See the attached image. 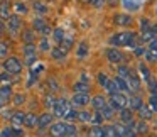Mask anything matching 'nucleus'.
Listing matches in <instances>:
<instances>
[{
    "instance_id": "nucleus-9",
    "label": "nucleus",
    "mask_w": 157,
    "mask_h": 137,
    "mask_svg": "<svg viewBox=\"0 0 157 137\" xmlns=\"http://www.w3.org/2000/svg\"><path fill=\"white\" fill-rule=\"evenodd\" d=\"M132 22H133V19L130 14H115L113 15V24L118 25V27H127Z\"/></svg>"
},
{
    "instance_id": "nucleus-5",
    "label": "nucleus",
    "mask_w": 157,
    "mask_h": 137,
    "mask_svg": "<svg viewBox=\"0 0 157 137\" xmlns=\"http://www.w3.org/2000/svg\"><path fill=\"white\" fill-rule=\"evenodd\" d=\"M22 53L25 56V65L27 66L34 65V61L37 59V48H36V44H24Z\"/></svg>"
},
{
    "instance_id": "nucleus-51",
    "label": "nucleus",
    "mask_w": 157,
    "mask_h": 137,
    "mask_svg": "<svg viewBox=\"0 0 157 137\" xmlns=\"http://www.w3.org/2000/svg\"><path fill=\"white\" fill-rule=\"evenodd\" d=\"M54 102H56V98L51 95V93H48V95H46V100H44L46 107H48V108H52V105H54Z\"/></svg>"
},
{
    "instance_id": "nucleus-14",
    "label": "nucleus",
    "mask_w": 157,
    "mask_h": 137,
    "mask_svg": "<svg viewBox=\"0 0 157 137\" xmlns=\"http://www.w3.org/2000/svg\"><path fill=\"white\" fill-rule=\"evenodd\" d=\"M137 115H139V119L140 120H150L154 117V112L152 110H150V107L149 105H145V103H142V105H140V108L137 110Z\"/></svg>"
},
{
    "instance_id": "nucleus-36",
    "label": "nucleus",
    "mask_w": 157,
    "mask_h": 137,
    "mask_svg": "<svg viewBox=\"0 0 157 137\" xmlns=\"http://www.w3.org/2000/svg\"><path fill=\"white\" fill-rule=\"evenodd\" d=\"M155 37V34H154L150 29H147V31H142V36H140V39L139 41H144V42H150L152 39Z\"/></svg>"
},
{
    "instance_id": "nucleus-16",
    "label": "nucleus",
    "mask_w": 157,
    "mask_h": 137,
    "mask_svg": "<svg viewBox=\"0 0 157 137\" xmlns=\"http://www.w3.org/2000/svg\"><path fill=\"white\" fill-rule=\"evenodd\" d=\"M54 120V115L52 113H42V115L37 117V127H41V129H46V127L51 125V122Z\"/></svg>"
},
{
    "instance_id": "nucleus-20",
    "label": "nucleus",
    "mask_w": 157,
    "mask_h": 137,
    "mask_svg": "<svg viewBox=\"0 0 157 137\" xmlns=\"http://www.w3.org/2000/svg\"><path fill=\"white\" fill-rule=\"evenodd\" d=\"M24 127H27V129H34V127H37V115L36 113H25L24 115Z\"/></svg>"
},
{
    "instance_id": "nucleus-59",
    "label": "nucleus",
    "mask_w": 157,
    "mask_h": 137,
    "mask_svg": "<svg viewBox=\"0 0 157 137\" xmlns=\"http://www.w3.org/2000/svg\"><path fill=\"white\" fill-rule=\"evenodd\" d=\"M117 4H118V0H108V5H110V7H115Z\"/></svg>"
},
{
    "instance_id": "nucleus-30",
    "label": "nucleus",
    "mask_w": 157,
    "mask_h": 137,
    "mask_svg": "<svg viewBox=\"0 0 157 137\" xmlns=\"http://www.w3.org/2000/svg\"><path fill=\"white\" fill-rule=\"evenodd\" d=\"M34 10H36V14H39V15H46L48 14V5H44L42 2L36 0L34 2Z\"/></svg>"
},
{
    "instance_id": "nucleus-63",
    "label": "nucleus",
    "mask_w": 157,
    "mask_h": 137,
    "mask_svg": "<svg viewBox=\"0 0 157 137\" xmlns=\"http://www.w3.org/2000/svg\"><path fill=\"white\" fill-rule=\"evenodd\" d=\"M155 14H157V7H155Z\"/></svg>"
},
{
    "instance_id": "nucleus-34",
    "label": "nucleus",
    "mask_w": 157,
    "mask_h": 137,
    "mask_svg": "<svg viewBox=\"0 0 157 137\" xmlns=\"http://www.w3.org/2000/svg\"><path fill=\"white\" fill-rule=\"evenodd\" d=\"M39 51H42V53L51 51V44H49V39L46 37V36L41 39V41H39Z\"/></svg>"
},
{
    "instance_id": "nucleus-35",
    "label": "nucleus",
    "mask_w": 157,
    "mask_h": 137,
    "mask_svg": "<svg viewBox=\"0 0 157 137\" xmlns=\"http://www.w3.org/2000/svg\"><path fill=\"white\" fill-rule=\"evenodd\" d=\"M113 127H115L117 137H123L127 132H128V127H127L125 123H117V125H113Z\"/></svg>"
},
{
    "instance_id": "nucleus-25",
    "label": "nucleus",
    "mask_w": 157,
    "mask_h": 137,
    "mask_svg": "<svg viewBox=\"0 0 157 137\" xmlns=\"http://www.w3.org/2000/svg\"><path fill=\"white\" fill-rule=\"evenodd\" d=\"M96 112H98L100 115L103 117V120H112V119H113V112H115V110H113L112 107H110L108 103H106L105 107H101V108L96 110Z\"/></svg>"
},
{
    "instance_id": "nucleus-58",
    "label": "nucleus",
    "mask_w": 157,
    "mask_h": 137,
    "mask_svg": "<svg viewBox=\"0 0 157 137\" xmlns=\"http://www.w3.org/2000/svg\"><path fill=\"white\" fill-rule=\"evenodd\" d=\"M36 81H37V76H36V75H32V73H31V76H29V81H27V86L31 88V86L34 85Z\"/></svg>"
},
{
    "instance_id": "nucleus-22",
    "label": "nucleus",
    "mask_w": 157,
    "mask_h": 137,
    "mask_svg": "<svg viewBox=\"0 0 157 137\" xmlns=\"http://www.w3.org/2000/svg\"><path fill=\"white\" fill-rule=\"evenodd\" d=\"M90 90H91V86L86 81H76L73 85V92L75 93H90Z\"/></svg>"
},
{
    "instance_id": "nucleus-29",
    "label": "nucleus",
    "mask_w": 157,
    "mask_h": 137,
    "mask_svg": "<svg viewBox=\"0 0 157 137\" xmlns=\"http://www.w3.org/2000/svg\"><path fill=\"white\" fill-rule=\"evenodd\" d=\"M88 53H90L88 44H86L85 41H83V42H79V44H78V49H76V54H78V58H79V59L86 58V54H88Z\"/></svg>"
},
{
    "instance_id": "nucleus-61",
    "label": "nucleus",
    "mask_w": 157,
    "mask_h": 137,
    "mask_svg": "<svg viewBox=\"0 0 157 137\" xmlns=\"http://www.w3.org/2000/svg\"><path fill=\"white\" fill-rule=\"evenodd\" d=\"M4 29H5V24H4V21L0 19V31H4Z\"/></svg>"
},
{
    "instance_id": "nucleus-24",
    "label": "nucleus",
    "mask_w": 157,
    "mask_h": 137,
    "mask_svg": "<svg viewBox=\"0 0 157 137\" xmlns=\"http://www.w3.org/2000/svg\"><path fill=\"white\" fill-rule=\"evenodd\" d=\"M120 112V120H122V123H128L130 120H133V112L128 108V107H125V108H122V110H118Z\"/></svg>"
},
{
    "instance_id": "nucleus-17",
    "label": "nucleus",
    "mask_w": 157,
    "mask_h": 137,
    "mask_svg": "<svg viewBox=\"0 0 157 137\" xmlns=\"http://www.w3.org/2000/svg\"><path fill=\"white\" fill-rule=\"evenodd\" d=\"M10 2L9 0H0V19L2 21H7L10 17Z\"/></svg>"
},
{
    "instance_id": "nucleus-37",
    "label": "nucleus",
    "mask_w": 157,
    "mask_h": 137,
    "mask_svg": "<svg viewBox=\"0 0 157 137\" xmlns=\"http://www.w3.org/2000/svg\"><path fill=\"white\" fill-rule=\"evenodd\" d=\"M117 73H118L117 76H120V78H127V76H128V73H130V66L120 65L118 68H117Z\"/></svg>"
},
{
    "instance_id": "nucleus-38",
    "label": "nucleus",
    "mask_w": 157,
    "mask_h": 137,
    "mask_svg": "<svg viewBox=\"0 0 157 137\" xmlns=\"http://www.w3.org/2000/svg\"><path fill=\"white\" fill-rule=\"evenodd\" d=\"M73 44H75V41H73V37H64V39H63V41L58 44V46H61V48L64 49V51H69V49L73 48Z\"/></svg>"
},
{
    "instance_id": "nucleus-43",
    "label": "nucleus",
    "mask_w": 157,
    "mask_h": 137,
    "mask_svg": "<svg viewBox=\"0 0 157 137\" xmlns=\"http://www.w3.org/2000/svg\"><path fill=\"white\" fill-rule=\"evenodd\" d=\"M76 117H78V112H76L75 108H69L68 112L64 113V117H63V119H64L66 122H71V120H76Z\"/></svg>"
},
{
    "instance_id": "nucleus-49",
    "label": "nucleus",
    "mask_w": 157,
    "mask_h": 137,
    "mask_svg": "<svg viewBox=\"0 0 157 137\" xmlns=\"http://www.w3.org/2000/svg\"><path fill=\"white\" fill-rule=\"evenodd\" d=\"M90 122H91L93 125H100V123L103 122V117L100 115L98 112H95V113H91V120H90Z\"/></svg>"
},
{
    "instance_id": "nucleus-32",
    "label": "nucleus",
    "mask_w": 157,
    "mask_h": 137,
    "mask_svg": "<svg viewBox=\"0 0 157 137\" xmlns=\"http://www.w3.org/2000/svg\"><path fill=\"white\" fill-rule=\"evenodd\" d=\"M96 80H98V85L103 86V88H106L108 83H110V78H108L106 73H98V75H96Z\"/></svg>"
},
{
    "instance_id": "nucleus-23",
    "label": "nucleus",
    "mask_w": 157,
    "mask_h": 137,
    "mask_svg": "<svg viewBox=\"0 0 157 137\" xmlns=\"http://www.w3.org/2000/svg\"><path fill=\"white\" fill-rule=\"evenodd\" d=\"M66 54H68V51H64L61 46H56V48L51 49V58L56 59V61H61V59H64Z\"/></svg>"
},
{
    "instance_id": "nucleus-2",
    "label": "nucleus",
    "mask_w": 157,
    "mask_h": 137,
    "mask_svg": "<svg viewBox=\"0 0 157 137\" xmlns=\"http://www.w3.org/2000/svg\"><path fill=\"white\" fill-rule=\"evenodd\" d=\"M4 71L10 73V75H19V73L22 71V63H21V59L14 58V56H10V58H5V61H4Z\"/></svg>"
},
{
    "instance_id": "nucleus-40",
    "label": "nucleus",
    "mask_w": 157,
    "mask_h": 137,
    "mask_svg": "<svg viewBox=\"0 0 157 137\" xmlns=\"http://www.w3.org/2000/svg\"><path fill=\"white\" fill-rule=\"evenodd\" d=\"M52 37H54V41L58 42H61L63 39H64V31H63L61 27H58V29H54V31H52Z\"/></svg>"
},
{
    "instance_id": "nucleus-13",
    "label": "nucleus",
    "mask_w": 157,
    "mask_h": 137,
    "mask_svg": "<svg viewBox=\"0 0 157 137\" xmlns=\"http://www.w3.org/2000/svg\"><path fill=\"white\" fill-rule=\"evenodd\" d=\"M127 85H128V88L130 90H140V78H139V75H137L133 69H130V73H128V76H127Z\"/></svg>"
},
{
    "instance_id": "nucleus-19",
    "label": "nucleus",
    "mask_w": 157,
    "mask_h": 137,
    "mask_svg": "<svg viewBox=\"0 0 157 137\" xmlns=\"http://www.w3.org/2000/svg\"><path fill=\"white\" fill-rule=\"evenodd\" d=\"M113 83H115L117 90H118L120 93H128V92H130V88H128V85H127V80H125V78L115 76V78H113Z\"/></svg>"
},
{
    "instance_id": "nucleus-4",
    "label": "nucleus",
    "mask_w": 157,
    "mask_h": 137,
    "mask_svg": "<svg viewBox=\"0 0 157 137\" xmlns=\"http://www.w3.org/2000/svg\"><path fill=\"white\" fill-rule=\"evenodd\" d=\"M108 105L112 107L113 110H122L127 107V96L123 95V93H113V95H110L108 98Z\"/></svg>"
},
{
    "instance_id": "nucleus-56",
    "label": "nucleus",
    "mask_w": 157,
    "mask_h": 137,
    "mask_svg": "<svg viewBox=\"0 0 157 137\" xmlns=\"http://www.w3.org/2000/svg\"><path fill=\"white\" fill-rule=\"evenodd\" d=\"M149 49H150V51H155V53H157V36L149 42Z\"/></svg>"
},
{
    "instance_id": "nucleus-27",
    "label": "nucleus",
    "mask_w": 157,
    "mask_h": 137,
    "mask_svg": "<svg viewBox=\"0 0 157 137\" xmlns=\"http://www.w3.org/2000/svg\"><path fill=\"white\" fill-rule=\"evenodd\" d=\"M133 132L135 134H145L147 130H149V125H147V122L145 120H140V122H135L133 123Z\"/></svg>"
},
{
    "instance_id": "nucleus-47",
    "label": "nucleus",
    "mask_w": 157,
    "mask_h": 137,
    "mask_svg": "<svg viewBox=\"0 0 157 137\" xmlns=\"http://www.w3.org/2000/svg\"><path fill=\"white\" fill-rule=\"evenodd\" d=\"M76 119L79 120V122H90L91 120V113L90 112H78V117Z\"/></svg>"
},
{
    "instance_id": "nucleus-1",
    "label": "nucleus",
    "mask_w": 157,
    "mask_h": 137,
    "mask_svg": "<svg viewBox=\"0 0 157 137\" xmlns=\"http://www.w3.org/2000/svg\"><path fill=\"white\" fill-rule=\"evenodd\" d=\"M110 44L112 48H120V46H127V48H135L139 44V39H137V34L132 31L127 32H118V34H113L110 37Z\"/></svg>"
},
{
    "instance_id": "nucleus-11",
    "label": "nucleus",
    "mask_w": 157,
    "mask_h": 137,
    "mask_svg": "<svg viewBox=\"0 0 157 137\" xmlns=\"http://www.w3.org/2000/svg\"><path fill=\"white\" fill-rule=\"evenodd\" d=\"M7 22H9L7 27H9V31H10L12 34H15V32L21 31V27H22V21H21V17H19L17 14H15V15L12 14L10 17L7 19Z\"/></svg>"
},
{
    "instance_id": "nucleus-53",
    "label": "nucleus",
    "mask_w": 157,
    "mask_h": 137,
    "mask_svg": "<svg viewBox=\"0 0 157 137\" xmlns=\"http://www.w3.org/2000/svg\"><path fill=\"white\" fill-rule=\"evenodd\" d=\"M10 80H12V75H10V73H7V71L0 73V81H2V83H9Z\"/></svg>"
},
{
    "instance_id": "nucleus-31",
    "label": "nucleus",
    "mask_w": 157,
    "mask_h": 137,
    "mask_svg": "<svg viewBox=\"0 0 157 137\" xmlns=\"http://www.w3.org/2000/svg\"><path fill=\"white\" fill-rule=\"evenodd\" d=\"M88 137H103V127L101 125H93L88 130Z\"/></svg>"
},
{
    "instance_id": "nucleus-48",
    "label": "nucleus",
    "mask_w": 157,
    "mask_h": 137,
    "mask_svg": "<svg viewBox=\"0 0 157 137\" xmlns=\"http://www.w3.org/2000/svg\"><path fill=\"white\" fill-rule=\"evenodd\" d=\"M14 9H15V12H17V14H27V5H24L22 4V2H17V4L14 5Z\"/></svg>"
},
{
    "instance_id": "nucleus-57",
    "label": "nucleus",
    "mask_w": 157,
    "mask_h": 137,
    "mask_svg": "<svg viewBox=\"0 0 157 137\" xmlns=\"http://www.w3.org/2000/svg\"><path fill=\"white\" fill-rule=\"evenodd\" d=\"M105 2H106V0H90V4H91L93 7H96V9L101 7V5L105 4Z\"/></svg>"
},
{
    "instance_id": "nucleus-21",
    "label": "nucleus",
    "mask_w": 157,
    "mask_h": 137,
    "mask_svg": "<svg viewBox=\"0 0 157 137\" xmlns=\"http://www.w3.org/2000/svg\"><path fill=\"white\" fill-rule=\"evenodd\" d=\"M90 103H91V107L95 108V112H96V110H100L101 107L106 105V98L103 95H95L91 100H90Z\"/></svg>"
},
{
    "instance_id": "nucleus-52",
    "label": "nucleus",
    "mask_w": 157,
    "mask_h": 137,
    "mask_svg": "<svg viewBox=\"0 0 157 137\" xmlns=\"http://www.w3.org/2000/svg\"><path fill=\"white\" fill-rule=\"evenodd\" d=\"M133 54H135L137 58H142V56L145 54V49H144L142 46H135V48H133Z\"/></svg>"
},
{
    "instance_id": "nucleus-7",
    "label": "nucleus",
    "mask_w": 157,
    "mask_h": 137,
    "mask_svg": "<svg viewBox=\"0 0 157 137\" xmlns=\"http://www.w3.org/2000/svg\"><path fill=\"white\" fill-rule=\"evenodd\" d=\"M49 135L51 137H64L66 135V122H56L49 125Z\"/></svg>"
},
{
    "instance_id": "nucleus-10",
    "label": "nucleus",
    "mask_w": 157,
    "mask_h": 137,
    "mask_svg": "<svg viewBox=\"0 0 157 137\" xmlns=\"http://www.w3.org/2000/svg\"><path fill=\"white\" fill-rule=\"evenodd\" d=\"M12 88L9 85H4V86H0V107H5L9 102L12 100Z\"/></svg>"
},
{
    "instance_id": "nucleus-39",
    "label": "nucleus",
    "mask_w": 157,
    "mask_h": 137,
    "mask_svg": "<svg viewBox=\"0 0 157 137\" xmlns=\"http://www.w3.org/2000/svg\"><path fill=\"white\" fill-rule=\"evenodd\" d=\"M145 83H147V88H149L150 93H157V80L154 78V76H150Z\"/></svg>"
},
{
    "instance_id": "nucleus-12",
    "label": "nucleus",
    "mask_w": 157,
    "mask_h": 137,
    "mask_svg": "<svg viewBox=\"0 0 157 137\" xmlns=\"http://www.w3.org/2000/svg\"><path fill=\"white\" fill-rule=\"evenodd\" d=\"M90 95L88 93H75L73 95V98H71V103L73 105H76V107H86L90 103Z\"/></svg>"
},
{
    "instance_id": "nucleus-44",
    "label": "nucleus",
    "mask_w": 157,
    "mask_h": 137,
    "mask_svg": "<svg viewBox=\"0 0 157 137\" xmlns=\"http://www.w3.org/2000/svg\"><path fill=\"white\" fill-rule=\"evenodd\" d=\"M144 58L147 59L149 63H157V53L155 51H145V54H144Z\"/></svg>"
},
{
    "instance_id": "nucleus-15",
    "label": "nucleus",
    "mask_w": 157,
    "mask_h": 137,
    "mask_svg": "<svg viewBox=\"0 0 157 137\" xmlns=\"http://www.w3.org/2000/svg\"><path fill=\"white\" fill-rule=\"evenodd\" d=\"M142 103L144 102H142V98H140L139 95H130V98H127V107H128L132 112H137Z\"/></svg>"
},
{
    "instance_id": "nucleus-42",
    "label": "nucleus",
    "mask_w": 157,
    "mask_h": 137,
    "mask_svg": "<svg viewBox=\"0 0 157 137\" xmlns=\"http://www.w3.org/2000/svg\"><path fill=\"white\" fill-rule=\"evenodd\" d=\"M24 102H25V96L22 95V93H15V95H12V103H14L15 107L22 105Z\"/></svg>"
},
{
    "instance_id": "nucleus-28",
    "label": "nucleus",
    "mask_w": 157,
    "mask_h": 137,
    "mask_svg": "<svg viewBox=\"0 0 157 137\" xmlns=\"http://www.w3.org/2000/svg\"><path fill=\"white\" fill-rule=\"evenodd\" d=\"M122 4H123V7H125L127 10H130V12H135L137 9L140 7L139 0H122Z\"/></svg>"
},
{
    "instance_id": "nucleus-26",
    "label": "nucleus",
    "mask_w": 157,
    "mask_h": 137,
    "mask_svg": "<svg viewBox=\"0 0 157 137\" xmlns=\"http://www.w3.org/2000/svg\"><path fill=\"white\" fill-rule=\"evenodd\" d=\"M22 41H24V44H34V41H36L34 29H25V31H22Z\"/></svg>"
},
{
    "instance_id": "nucleus-62",
    "label": "nucleus",
    "mask_w": 157,
    "mask_h": 137,
    "mask_svg": "<svg viewBox=\"0 0 157 137\" xmlns=\"http://www.w3.org/2000/svg\"><path fill=\"white\" fill-rule=\"evenodd\" d=\"M0 37H2V31H0Z\"/></svg>"
},
{
    "instance_id": "nucleus-54",
    "label": "nucleus",
    "mask_w": 157,
    "mask_h": 137,
    "mask_svg": "<svg viewBox=\"0 0 157 137\" xmlns=\"http://www.w3.org/2000/svg\"><path fill=\"white\" fill-rule=\"evenodd\" d=\"M41 71H44V65H36V66H32V68H31V73H32V75H36V76H37Z\"/></svg>"
},
{
    "instance_id": "nucleus-50",
    "label": "nucleus",
    "mask_w": 157,
    "mask_h": 137,
    "mask_svg": "<svg viewBox=\"0 0 157 137\" xmlns=\"http://www.w3.org/2000/svg\"><path fill=\"white\" fill-rule=\"evenodd\" d=\"M0 137H14V129L12 127H5L4 130H0Z\"/></svg>"
},
{
    "instance_id": "nucleus-8",
    "label": "nucleus",
    "mask_w": 157,
    "mask_h": 137,
    "mask_svg": "<svg viewBox=\"0 0 157 137\" xmlns=\"http://www.w3.org/2000/svg\"><path fill=\"white\" fill-rule=\"evenodd\" d=\"M32 25H34V32H41L42 36H48L51 34V27L48 25V22L44 21V19H34V22H32Z\"/></svg>"
},
{
    "instance_id": "nucleus-41",
    "label": "nucleus",
    "mask_w": 157,
    "mask_h": 137,
    "mask_svg": "<svg viewBox=\"0 0 157 137\" xmlns=\"http://www.w3.org/2000/svg\"><path fill=\"white\" fill-rule=\"evenodd\" d=\"M103 137H117L115 127L113 125H105L103 127Z\"/></svg>"
},
{
    "instance_id": "nucleus-18",
    "label": "nucleus",
    "mask_w": 157,
    "mask_h": 137,
    "mask_svg": "<svg viewBox=\"0 0 157 137\" xmlns=\"http://www.w3.org/2000/svg\"><path fill=\"white\" fill-rule=\"evenodd\" d=\"M24 115L25 113H22V112H14L10 115V127H22L24 125Z\"/></svg>"
},
{
    "instance_id": "nucleus-46",
    "label": "nucleus",
    "mask_w": 157,
    "mask_h": 137,
    "mask_svg": "<svg viewBox=\"0 0 157 137\" xmlns=\"http://www.w3.org/2000/svg\"><path fill=\"white\" fill-rule=\"evenodd\" d=\"M9 56V44L0 41V58H7Z\"/></svg>"
},
{
    "instance_id": "nucleus-60",
    "label": "nucleus",
    "mask_w": 157,
    "mask_h": 137,
    "mask_svg": "<svg viewBox=\"0 0 157 137\" xmlns=\"http://www.w3.org/2000/svg\"><path fill=\"white\" fill-rule=\"evenodd\" d=\"M150 31H152V32H154V34H155V36H157V25H150Z\"/></svg>"
},
{
    "instance_id": "nucleus-3",
    "label": "nucleus",
    "mask_w": 157,
    "mask_h": 137,
    "mask_svg": "<svg viewBox=\"0 0 157 137\" xmlns=\"http://www.w3.org/2000/svg\"><path fill=\"white\" fill-rule=\"evenodd\" d=\"M69 108H71V105H69V102L66 98H56L54 105H52V115L63 119V117H64V113L68 112Z\"/></svg>"
},
{
    "instance_id": "nucleus-33",
    "label": "nucleus",
    "mask_w": 157,
    "mask_h": 137,
    "mask_svg": "<svg viewBox=\"0 0 157 137\" xmlns=\"http://www.w3.org/2000/svg\"><path fill=\"white\" fill-rule=\"evenodd\" d=\"M139 73H140V76L144 78V81H147V80L150 78V71H149V68H147V65H144V63L139 65Z\"/></svg>"
},
{
    "instance_id": "nucleus-55",
    "label": "nucleus",
    "mask_w": 157,
    "mask_h": 137,
    "mask_svg": "<svg viewBox=\"0 0 157 137\" xmlns=\"http://www.w3.org/2000/svg\"><path fill=\"white\" fill-rule=\"evenodd\" d=\"M147 29H150V22L147 19H142L140 21V31H147Z\"/></svg>"
},
{
    "instance_id": "nucleus-6",
    "label": "nucleus",
    "mask_w": 157,
    "mask_h": 137,
    "mask_svg": "<svg viewBox=\"0 0 157 137\" xmlns=\"http://www.w3.org/2000/svg\"><path fill=\"white\" fill-rule=\"evenodd\" d=\"M105 56L110 63H113V65H120V63L123 61V53L117 48H108L105 51Z\"/></svg>"
},
{
    "instance_id": "nucleus-45",
    "label": "nucleus",
    "mask_w": 157,
    "mask_h": 137,
    "mask_svg": "<svg viewBox=\"0 0 157 137\" xmlns=\"http://www.w3.org/2000/svg\"><path fill=\"white\" fill-rule=\"evenodd\" d=\"M149 107L152 112H157V93H152L149 98Z\"/></svg>"
}]
</instances>
